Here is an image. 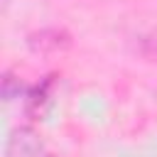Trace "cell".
<instances>
[{
    "label": "cell",
    "instance_id": "obj_4",
    "mask_svg": "<svg viewBox=\"0 0 157 157\" xmlns=\"http://www.w3.org/2000/svg\"><path fill=\"white\" fill-rule=\"evenodd\" d=\"M25 93H27V86L20 81V76H15L12 71H5L2 74V98L5 101L25 98Z\"/></svg>",
    "mask_w": 157,
    "mask_h": 157
},
{
    "label": "cell",
    "instance_id": "obj_1",
    "mask_svg": "<svg viewBox=\"0 0 157 157\" xmlns=\"http://www.w3.org/2000/svg\"><path fill=\"white\" fill-rule=\"evenodd\" d=\"M52 152L47 150L42 135L29 128L22 125L17 130H12L10 140H7V157H49Z\"/></svg>",
    "mask_w": 157,
    "mask_h": 157
},
{
    "label": "cell",
    "instance_id": "obj_2",
    "mask_svg": "<svg viewBox=\"0 0 157 157\" xmlns=\"http://www.w3.org/2000/svg\"><path fill=\"white\" fill-rule=\"evenodd\" d=\"M27 47L34 54H56L71 47V34L59 27H44L27 37Z\"/></svg>",
    "mask_w": 157,
    "mask_h": 157
},
{
    "label": "cell",
    "instance_id": "obj_3",
    "mask_svg": "<svg viewBox=\"0 0 157 157\" xmlns=\"http://www.w3.org/2000/svg\"><path fill=\"white\" fill-rule=\"evenodd\" d=\"M54 78H56V74H49L39 83L27 88V93H25V113L29 118H39L42 115L44 105L49 103V96H52V88H54Z\"/></svg>",
    "mask_w": 157,
    "mask_h": 157
}]
</instances>
